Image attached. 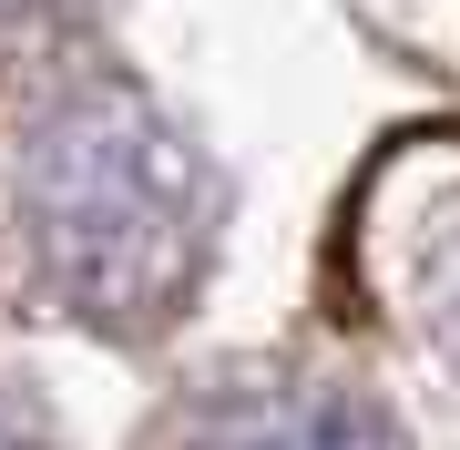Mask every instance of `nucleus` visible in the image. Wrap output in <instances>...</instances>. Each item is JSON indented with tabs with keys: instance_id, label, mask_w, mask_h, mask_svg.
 Listing matches in <instances>:
<instances>
[{
	"instance_id": "1",
	"label": "nucleus",
	"mask_w": 460,
	"mask_h": 450,
	"mask_svg": "<svg viewBox=\"0 0 460 450\" xmlns=\"http://www.w3.org/2000/svg\"><path fill=\"white\" fill-rule=\"evenodd\" d=\"M21 235L31 267L62 287L93 328H154L205 267V164L133 83L83 72L21 134Z\"/></svg>"
},
{
	"instance_id": "2",
	"label": "nucleus",
	"mask_w": 460,
	"mask_h": 450,
	"mask_svg": "<svg viewBox=\"0 0 460 450\" xmlns=\"http://www.w3.org/2000/svg\"><path fill=\"white\" fill-rule=\"evenodd\" d=\"M184 450H389L368 410L328 400V389H256V400L205 410Z\"/></svg>"
},
{
	"instance_id": "3",
	"label": "nucleus",
	"mask_w": 460,
	"mask_h": 450,
	"mask_svg": "<svg viewBox=\"0 0 460 450\" xmlns=\"http://www.w3.org/2000/svg\"><path fill=\"white\" fill-rule=\"evenodd\" d=\"M420 287H429V317H440V349H460V205L440 216V235H429Z\"/></svg>"
},
{
	"instance_id": "4",
	"label": "nucleus",
	"mask_w": 460,
	"mask_h": 450,
	"mask_svg": "<svg viewBox=\"0 0 460 450\" xmlns=\"http://www.w3.org/2000/svg\"><path fill=\"white\" fill-rule=\"evenodd\" d=\"M0 450H31V440H11V430H0Z\"/></svg>"
}]
</instances>
